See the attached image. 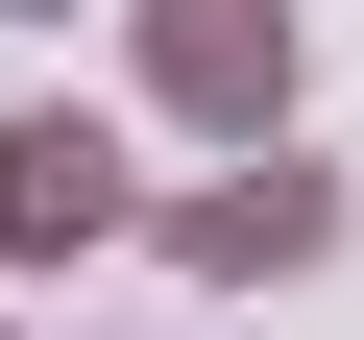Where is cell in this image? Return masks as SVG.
Wrapping results in <instances>:
<instances>
[{"instance_id":"cell-1","label":"cell","mask_w":364,"mask_h":340,"mask_svg":"<svg viewBox=\"0 0 364 340\" xmlns=\"http://www.w3.org/2000/svg\"><path fill=\"white\" fill-rule=\"evenodd\" d=\"M291 73H316V49H291V0H122V97H146V122H195L219 170L291 146Z\"/></svg>"},{"instance_id":"cell-2","label":"cell","mask_w":364,"mask_h":340,"mask_svg":"<svg viewBox=\"0 0 364 340\" xmlns=\"http://www.w3.org/2000/svg\"><path fill=\"white\" fill-rule=\"evenodd\" d=\"M146 243H170V292H291V267H340V170L316 146H243L195 195H146Z\"/></svg>"},{"instance_id":"cell-3","label":"cell","mask_w":364,"mask_h":340,"mask_svg":"<svg viewBox=\"0 0 364 340\" xmlns=\"http://www.w3.org/2000/svg\"><path fill=\"white\" fill-rule=\"evenodd\" d=\"M97 243H146V146L97 97H25L0 122V267H97Z\"/></svg>"},{"instance_id":"cell-4","label":"cell","mask_w":364,"mask_h":340,"mask_svg":"<svg viewBox=\"0 0 364 340\" xmlns=\"http://www.w3.org/2000/svg\"><path fill=\"white\" fill-rule=\"evenodd\" d=\"M0 25H73V0H0Z\"/></svg>"},{"instance_id":"cell-5","label":"cell","mask_w":364,"mask_h":340,"mask_svg":"<svg viewBox=\"0 0 364 340\" xmlns=\"http://www.w3.org/2000/svg\"><path fill=\"white\" fill-rule=\"evenodd\" d=\"M0 340H25V316H0Z\"/></svg>"}]
</instances>
